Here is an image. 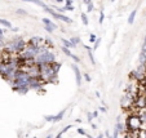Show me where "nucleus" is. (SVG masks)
Masks as SVG:
<instances>
[{"label":"nucleus","mask_w":146,"mask_h":138,"mask_svg":"<svg viewBox=\"0 0 146 138\" xmlns=\"http://www.w3.org/2000/svg\"><path fill=\"white\" fill-rule=\"evenodd\" d=\"M100 42H101V39H97V40H96V44H94V47H93V49H94V50H96L97 48H98V45H100Z\"/></svg>","instance_id":"14"},{"label":"nucleus","mask_w":146,"mask_h":138,"mask_svg":"<svg viewBox=\"0 0 146 138\" xmlns=\"http://www.w3.org/2000/svg\"><path fill=\"white\" fill-rule=\"evenodd\" d=\"M71 58H72V59H74L75 62H79V61H80V59H79V57H76V55H74V54L71 55Z\"/></svg>","instance_id":"16"},{"label":"nucleus","mask_w":146,"mask_h":138,"mask_svg":"<svg viewBox=\"0 0 146 138\" xmlns=\"http://www.w3.org/2000/svg\"><path fill=\"white\" fill-rule=\"evenodd\" d=\"M94 40H97V39H96V36H94L93 34H91V43H93Z\"/></svg>","instance_id":"17"},{"label":"nucleus","mask_w":146,"mask_h":138,"mask_svg":"<svg viewBox=\"0 0 146 138\" xmlns=\"http://www.w3.org/2000/svg\"><path fill=\"white\" fill-rule=\"evenodd\" d=\"M44 9H45V11H47L49 14H52V16L54 17V18L60 19V21H64V22H66V23H71V22H72V19H71V18H69V17L64 16V14L57 13V12H54V9H50V8H48V7H45Z\"/></svg>","instance_id":"1"},{"label":"nucleus","mask_w":146,"mask_h":138,"mask_svg":"<svg viewBox=\"0 0 146 138\" xmlns=\"http://www.w3.org/2000/svg\"><path fill=\"white\" fill-rule=\"evenodd\" d=\"M84 77H86V79H87V80H88V81L91 80V77H89V76H88V75H87V74H84Z\"/></svg>","instance_id":"21"},{"label":"nucleus","mask_w":146,"mask_h":138,"mask_svg":"<svg viewBox=\"0 0 146 138\" xmlns=\"http://www.w3.org/2000/svg\"><path fill=\"white\" fill-rule=\"evenodd\" d=\"M25 1H33L34 4H36V5H39V7H43V8H45V7H47L44 3H41L40 0H25Z\"/></svg>","instance_id":"6"},{"label":"nucleus","mask_w":146,"mask_h":138,"mask_svg":"<svg viewBox=\"0 0 146 138\" xmlns=\"http://www.w3.org/2000/svg\"><path fill=\"white\" fill-rule=\"evenodd\" d=\"M17 14H22V16H26V12L23 11V9H17Z\"/></svg>","instance_id":"12"},{"label":"nucleus","mask_w":146,"mask_h":138,"mask_svg":"<svg viewBox=\"0 0 146 138\" xmlns=\"http://www.w3.org/2000/svg\"><path fill=\"white\" fill-rule=\"evenodd\" d=\"M136 13H137V12L133 11L132 13L129 14V17H128V22H129V23H133V21H135V17H136Z\"/></svg>","instance_id":"7"},{"label":"nucleus","mask_w":146,"mask_h":138,"mask_svg":"<svg viewBox=\"0 0 146 138\" xmlns=\"http://www.w3.org/2000/svg\"><path fill=\"white\" fill-rule=\"evenodd\" d=\"M3 34H4V31L0 28V38H3Z\"/></svg>","instance_id":"23"},{"label":"nucleus","mask_w":146,"mask_h":138,"mask_svg":"<svg viewBox=\"0 0 146 138\" xmlns=\"http://www.w3.org/2000/svg\"><path fill=\"white\" fill-rule=\"evenodd\" d=\"M145 14H146V13H145Z\"/></svg>","instance_id":"27"},{"label":"nucleus","mask_w":146,"mask_h":138,"mask_svg":"<svg viewBox=\"0 0 146 138\" xmlns=\"http://www.w3.org/2000/svg\"><path fill=\"white\" fill-rule=\"evenodd\" d=\"M80 42V39L79 38H71V40H70V43H71L72 45H76V43Z\"/></svg>","instance_id":"10"},{"label":"nucleus","mask_w":146,"mask_h":138,"mask_svg":"<svg viewBox=\"0 0 146 138\" xmlns=\"http://www.w3.org/2000/svg\"><path fill=\"white\" fill-rule=\"evenodd\" d=\"M82 21H83V23H84V26H87L88 25V18H87V16L84 13H82Z\"/></svg>","instance_id":"9"},{"label":"nucleus","mask_w":146,"mask_h":138,"mask_svg":"<svg viewBox=\"0 0 146 138\" xmlns=\"http://www.w3.org/2000/svg\"><path fill=\"white\" fill-rule=\"evenodd\" d=\"M62 50H64V53H65V54H66V55H69V57H71V53H70V49H69V48H65V47H62Z\"/></svg>","instance_id":"11"},{"label":"nucleus","mask_w":146,"mask_h":138,"mask_svg":"<svg viewBox=\"0 0 146 138\" xmlns=\"http://www.w3.org/2000/svg\"><path fill=\"white\" fill-rule=\"evenodd\" d=\"M44 27H45V30H47L48 32H53V30H54L52 26H45V25H44Z\"/></svg>","instance_id":"13"},{"label":"nucleus","mask_w":146,"mask_h":138,"mask_svg":"<svg viewBox=\"0 0 146 138\" xmlns=\"http://www.w3.org/2000/svg\"><path fill=\"white\" fill-rule=\"evenodd\" d=\"M0 25L5 26V27H8V28H12V23H11V22H8V21H7V19H3V18H0Z\"/></svg>","instance_id":"5"},{"label":"nucleus","mask_w":146,"mask_h":138,"mask_svg":"<svg viewBox=\"0 0 146 138\" xmlns=\"http://www.w3.org/2000/svg\"><path fill=\"white\" fill-rule=\"evenodd\" d=\"M143 67H145V71H146V62H145V63H143Z\"/></svg>","instance_id":"25"},{"label":"nucleus","mask_w":146,"mask_h":138,"mask_svg":"<svg viewBox=\"0 0 146 138\" xmlns=\"http://www.w3.org/2000/svg\"><path fill=\"white\" fill-rule=\"evenodd\" d=\"M43 23H44L45 26H52L53 28H57V25H54V23L52 22V21H50V19H48V18H43Z\"/></svg>","instance_id":"3"},{"label":"nucleus","mask_w":146,"mask_h":138,"mask_svg":"<svg viewBox=\"0 0 146 138\" xmlns=\"http://www.w3.org/2000/svg\"><path fill=\"white\" fill-rule=\"evenodd\" d=\"M93 11V4H88V12Z\"/></svg>","instance_id":"18"},{"label":"nucleus","mask_w":146,"mask_h":138,"mask_svg":"<svg viewBox=\"0 0 146 138\" xmlns=\"http://www.w3.org/2000/svg\"><path fill=\"white\" fill-rule=\"evenodd\" d=\"M145 43H146V36H145Z\"/></svg>","instance_id":"26"},{"label":"nucleus","mask_w":146,"mask_h":138,"mask_svg":"<svg viewBox=\"0 0 146 138\" xmlns=\"http://www.w3.org/2000/svg\"><path fill=\"white\" fill-rule=\"evenodd\" d=\"M62 43H64V47H65V48H71V47H75V45H72L71 43L69 42V40H65V39H62Z\"/></svg>","instance_id":"8"},{"label":"nucleus","mask_w":146,"mask_h":138,"mask_svg":"<svg viewBox=\"0 0 146 138\" xmlns=\"http://www.w3.org/2000/svg\"><path fill=\"white\" fill-rule=\"evenodd\" d=\"M74 71H75V75H76V83L80 85L82 79H80V71H79V69H78V66H74Z\"/></svg>","instance_id":"4"},{"label":"nucleus","mask_w":146,"mask_h":138,"mask_svg":"<svg viewBox=\"0 0 146 138\" xmlns=\"http://www.w3.org/2000/svg\"><path fill=\"white\" fill-rule=\"evenodd\" d=\"M102 21H104V13L101 12V14H100V23H102Z\"/></svg>","instance_id":"19"},{"label":"nucleus","mask_w":146,"mask_h":138,"mask_svg":"<svg viewBox=\"0 0 146 138\" xmlns=\"http://www.w3.org/2000/svg\"><path fill=\"white\" fill-rule=\"evenodd\" d=\"M57 3H64V0H56Z\"/></svg>","instance_id":"24"},{"label":"nucleus","mask_w":146,"mask_h":138,"mask_svg":"<svg viewBox=\"0 0 146 138\" xmlns=\"http://www.w3.org/2000/svg\"><path fill=\"white\" fill-rule=\"evenodd\" d=\"M84 4H87V5H88V4H91V0H84Z\"/></svg>","instance_id":"22"},{"label":"nucleus","mask_w":146,"mask_h":138,"mask_svg":"<svg viewBox=\"0 0 146 138\" xmlns=\"http://www.w3.org/2000/svg\"><path fill=\"white\" fill-rule=\"evenodd\" d=\"M65 1H66V4H67V7H70L72 4V0H65Z\"/></svg>","instance_id":"20"},{"label":"nucleus","mask_w":146,"mask_h":138,"mask_svg":"<svg viewBox=\"0 0 146 138\" xmlns=\"http://www.w3.org/2000/svg\"><path fill=\"white\" fill-rule=\"evenodd\" d=\"M64 9H65V11H74V7H72V5L67 7V5H66V7H65V8H64Z\"/></svg>","instance_id":"15"},{"label":"nucleus","mask_w":146,"mask_h":138,"mask_svg":"<svg viewBox=\"0 0 146 138\" xmlns=\"http://www.w3.org/2000/svg\"><path fill=\"white\" fill-rule=\"evenodd\" d=\"M29 44H31L33 47L40 49V48L44 47V39H41V38H31V40H30V43H29Z\"/></svg>","instance_id":"2"}]
</instances>
